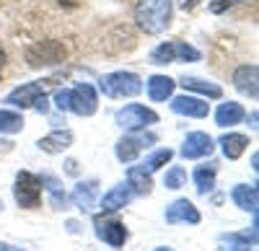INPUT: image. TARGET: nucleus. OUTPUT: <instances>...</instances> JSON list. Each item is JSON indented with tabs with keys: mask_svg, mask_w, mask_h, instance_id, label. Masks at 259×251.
Returning <instances> with one entry per match:
<instances>
[{
	"mask_svg": "<svg viewBox=\"0 0 259 251\" xmlns=\"http://www.w3.org/2000/svg\"><path fill=\"white\" fill-rule=\"evenodd\" d=\"M171 16H174V0H138L135 3V24L145 34L166 31Z\"/></svg>",
	"mask_w": 259,
	"mask_h": 251,
	"instance_id": "obj_1",
	"label": "nucleus"
},
{
	"mask_svg": "<svg viewBox=\"0 0 259 251\" xmlns=\"http://www.w3.org/2000/svg\"><path fill=\"white\" fill-rule=\"evenodd\" d=\"M99 86H101L104 96H109V98H130V96H138L143 91V80L135 73L119 70V73L104 75Z\"/></svg>",
	"mask_w": 259,
	"mask_h": 251,
	"instance_id": "obj_2",
	"label": "nucleus"
},
{
	"mask_svg": "<svg viewBox=\"0 0 259 251\" xmlns=\"http://www.w3.org/2000/svg\"><path fill=\"white\" fill-rule=\"evenodd\" d=\"M202 55L194 49L192 44H187V41H163V44H158L153 52L148 55V62L150 65H168V62L174 60H182V62H197Z\"/></svg>",
	"mask_w": 259,
	"mask_h": 251,
	"instance_id": "obj_3",
	"label": "nucleus"
},
{
	"mask_svg": "<svg viewBox=\"0 0 259 251\" xmlns=\"http://www.w3.org/2000/svg\"><path fill=\"white\" fill-rule=\"evenodd\" d=\"M13 197L21 207L34 210L41 202V181L31 171H18L16 174V186H13Z\"/></svg>",
	"mask_w": 259,
	"mask_h": 251,
	"instance_id": "obj_4",
	"label": "nucleus"
},
{
	"mask_svg": "<svg viewBox=\"0 0 259 251\" xmlns=\"http://www.w3.org/2000/svg\"><path fill=\"white\" fill-rule=\"evenodd\" d=\"M114 122L122 130H145V127L158 122V114L153 109L143 107V104H127L124 109H119L114 114Z\"/></svg>",
	"mask_w": 259,
	"mask_h": 251,
	"instance_id": "obj_5",
	"label": "nucleus"
},
{
	"mask_svg": "<svg viewBox=\"0 0 259 251\" xmlns=\"http://www.w3.org/2000/svg\"><path fill=\"white\" fill-rule=\"evenodd\" d=\"M26 60L31 68H50L65 60V47L60 41H39L26 49Z\"/></svg>",
	"mask_w": 259,
	"mask_h": 251,
	"instance_id": "obj_6",
	"label": "nucleus"
},
{
	"mask_svg": "<svg viewBox=\"0 0 259 251\" xmlns=\"http://www.w3.org/2000/svg\"><path fill=\"white\" fill-rule=\"evenodd\" d=\"M99 109V96L96 88L89 83H80V86L70 88V112L78 117H91Z\"/></svg>",
	"mask_w": 259,
	"mask_h": 251,
	"instance_id": "obj_7",
	"label": "nucleus"
},
{
	"mask_svg": "<svg viewBox=\"0 0 259 251\" xmlns=\"http://www.w3.org/2000/svg\"><path fill=\"white\" fill-rule=\"evenodd\" d=\"M163 218H166L168 225H177V223H192V225H197L200 223V210L189 199H177V202H171L166 207Z\"/></svg>",
	"mask_w": 259,
	"mask_h": 251,
	"instance_id": "obj_8",
	"label": "nucleus"
},
{
	"mask_svg": "<svg viewBox=\"0 0 259 251\" xmlns=\"http://www.w3.org/2000/svg\"><path fill=\"white\" fill-rule=\"evenodd\" d=\"M94 225H96V236H99V241L109 243V246H114V248L124 246V241H127V228H124L119 220H104V218H96Z\"/></svg>",
	"mask_w": 259,
	"mask_h": 251,
	"instance_id": "obj_9",
	"label": "nucleus"
},
{
	"mask_svg": "<svg viewBox=\"0 0 259 251\" xmlns=\"http://www.w3.org/2000/svg\"><path fill=\"white\" fill-rule=\"evenodd\" d=\"M212 148L215 145H212V137L207 132H192V135H187V140L182 145V158H187V161L205 158L212 153Z\"/></svg>",
	"mask_w": 259,
	"mask_h": 251,
	"instance_id": "obj_10",
	"label": "nucleus"
},
{
	"mask_svg": "<svg viewBox=\"0 0 259 251\" xmlns=\"http://www.w3.org/2000/svg\"><path fill=\"white\" fill-rule=\"evenodd\" d=\"M171 109L182 117H192V119H205L210 114V107L207 101L202 98H194V96H177L171 101Z\"/></svg>",
	"mask_w": 259,
	"mask_h": 251,
	"instance_id": "obj_11",
	"label": "nucleus"
},
{
	"mask_svg": "<svg viewBox=\"0 0 259 251\" xmlns=\"http://www.w3.org/2000/svg\"><path fill=\"white\" fill-rule=\"evenodd\" d=\"M256 83H259V68L256 65H241L233 73V86L249 98H256V93H259Z\"/></svg>",
	"mask_w": 259,
	"mask_h": 251,
	"instance_id": "obj_12",
	"label": "nucleus"
},
{
	"mask_svg": "<svg viewBox=\"0 0 259 251\" xmlns=\"http://www.w3.org/2000/svg\"><path fill=\"white\" fill-rule=\"evenodd\" d=\"M45 93L41 91V83H26V86H21V88H16V91H11L8 96H6V104H11V107H18V109H29V107H34L36 104V98Z\"/></svg>",
	"mask_w": 259,
	"mask_h": 251,
	"instance_id": "obj_13",
	"label": "nucleus"
},
{
	"mask_svg": "<svg viewBox=\"0 0 259 251\" xmlns=\"http://www.w3.org/2000/svg\"><path fill=\"white\" fill-rule=\"evenodd\" d=\"M256 243V223L251 228V233H223L218 238L221 251H249Z\"/></svg>",
	"mask_w": 259,
	"mask_h": 251,
	"instance_id": "obj_14",
	"label": "nucleus"
},
{
	"mask_svg": "<svg viewBox=\"0 0 259 251\" xmlns=\"http://www.w3.org/2000/svg\"><path fill=\"white\" fill-rule=\"evenodd\" d=\"M96 194H99V181L96 179H89V181L75 184L70 199H73V205L78 207V210H91L94 202H96Z\"/></svg>",
	"mask_w": 259,
	"mask_h": 251,
	"instance_id": "obj_15",
	"label": "nucleus"
},
{
	"mask_svg": "<svg viewBox=\"0 0 259 251\" xmlns=\"http://www.w3.org/2000/svg\"><path fill=\"white\" fill-rule=\"evenodd\" d=\"M130 199H133V189H130V184H117L114 189H109L101 197L99 207L104 213H114V210H119V207H124Z\"/></svg>",
	"mask_w": 259,
	"mask_h": 251,
	"instance_id": "obj_16",
	"label": "nucleus"
},
{
	"mask_svg": "<svg viewBox=\"0 0 259 251\" xmlns=\"http://www.w3.org/2000/svg\"><path fill=\"white\" fill-rule=\"evenodd\" d=\"M231 199L236 202V207H241V210H246V213H254V215H256V207H259V192H256V186H254V184H239V186H233Z\"/></svg>",
	"mask_w": 259,
	"mask_h": 251,
	"instance_id": "obj_17",
	"label": "nucleus"
},
{
	"mask_svg": "<svg viewBox=\"0 0 259 251\" xmlns=\"http://www.w3.org/2000/svg\"><path fill=\"white\" fill-rule=\"evenodd\" d=\"M70 145H73V132L70 130H55L47 137L39 140V148L45 150V153H50V156H57L62 150H68Z\"/></svg>",
	"mask_w": 259,
	"mask_h": 251,
	"instance_id": "obj_18",
	"label": "nucleus"
},
{
	"mask_svg": "<svg viewBox=\"0 0 259 251\" xmlns=\"http://www.w3.org/2000/svg\"><path fill=\"white\" fill-rule=\"evenodd\" d=\"M246 117L244 107L236 101H226L218 107V112H215V122H218V127H233V124H239L241 119Z\"/></svg>",
	"mask_w": 259,
	"mask_h": 251,
	"instance_id": "obj_19",
	"label": "nucleus"
},
{
	"mask_svg": "<svg viewBox=\"0 0 259 251\" xmlns=\"http://www.w3.org/2000/svg\"><path fill=\"white\" fill-rule=\"evenodd\" d=\"M143 145H145V140L143 137H133V135H124L119 142H117V148H114V153H117V158L122 161V163H133L140 153H143Z\"/></svg>",
	"mask_w": 259,
	"mask_h": 251,
	"instance_id": "obj_20",
	"label": "nucleus"
},
{
	"mask_svg": "<svg viewBox=\"0 0 259 251\" xmlns=\"http://www.w3.org/2000/svg\"><path fill=\"white\" fill-rule=\"evenodd\" d=\"M145 86H148V96L153 98V101H166L171 93H174L177 83L171 80L168 75H150Z\"/></svg>",
	"mask_w": 259,
	"mask_h": 251,
	"instance_id": "obj_21",
	"label": "nucleus"
},
{
	"mask_svg": "<svg viewBox=\"0 0 259 251\" xmlns=\"http://www.w3.org/2000/svg\"><path fill=\"white\" fill-rule=\"evenodd\" d=\"M221 145H223V156L228 161H236V158H241L244 150L249 148V137L246 135H236V132H228L221 137Z\"/></svg>",
	"mask_w": 259,
	"mask_h": 251,
	"instance_id": "obj_22",
	"label": "nucleus"
},
{
	"mask_svg": "<svg viewBox=\"0 0 259 251\" xmlns=\"http://www.w3.org/2000/svg\"><path fill=\"white\" fill-rule=\"evenodd\" d=\"M182 86L187 91H194V93H202L207 98H221L223 96V88L218 86V83H210V80H202V78H182Z\"/></svg>",
	"mask_w": 259,
	"mask_h": 251,
	"instance_id": "obj_23",
	"label": "nucleus"
},
{
	"mask_svg": "<svg viewBox=\"0 0 259 251\" xmlns=\"http://www.w3.org/2000/svg\"><path fill=\"white\" fill-rule=\"evenodd\" d=\"M215 176H218V169H215V163H205V166H197V169H194V186H197V192H200V194L212 192Z\"/></svg>",
	"mask_w": 259,
	"mask_h": 251,
	"instance_id": "obj_24",
	"label": "nucleus"
},
{
	"mask_svg": "<svg viewBox=\"0 0 259 251\" xmlns=\"http://www.w3.org/2000/svg\"><path fill=\"white\" fill-rule=\"evenodd\" d=\"M127 184H130V189L138 192V194H150V186H153L150 174L143 169V166H133V169H127Z\"/></svg>",
	"mask_w": 259,
	"mask_h": 251,
	"instance_id": "obj_25",
	"label": "nucleus"
},
{
	"mask_svg": "<svg viewBox=\"0 0 259 251\" xmlns=\"http://www.w3.org/2000/svg\"><path fill=\"white\" fill-rule=\"evenodd\" d=\"M24 130V117L11 112V109H0V132L3 135H13Z\"/></svg>",
	"mask_w": 259,
	"mask_h": 251,
	"instance_id": "obj_26",
	"label": "nucleus"
},
{
	"mask_svg": "<svg viewBox=\"0 0 259 251\" xmlns=\"http://www.w3.org/2000/svg\"><path fill=\"white\" fill-rule=\"evenodd\" d=\"M39 181H41V186H45V189L50 192V197H52V205H55V207H65V192H62L60 181H57L55 176H50V174L39 176Z\"/></svg>",
	"mask_w": 259,
	"mask_h": 251,
	"instance_id": "obj_27",
	"label": "nucleus"
},
{
	"mask_svg": "<svg viewBox=\"0 0 259 251\" xmlns=\"http://www.w3.org/2000/svg\"><path fill=\"white\" fill-rule=\"evenodd\" d=\"M184 181H187V171L182 169V166H171V169L166 171V176H163L166 189H182Z\"/></svg>",
	"mask_w": 259,
	"mask_h": 251,
	"instance_id": "obj_28",
	"label": "nucleus"
},
{
	"mask_svg": "<svg viewBox=\"0 0 259 251\" xmlns=\"http://www.w3.org/2000/svg\"><path fill=\"white\" fill-rule=\"evenodd\" d=\"M171 156H174V153H171L168 148H161V150H156L153 156H150L145 163H143V169L150 174V171H158L161 169V166H166L168 161H171Z\"/></svg>",
	"mask_w": 259,
	"mask_h": 251,
	"instance_id": "obj_29",
	"label": "nucleus"
},
{
	"mask_svg": "<svg viewBox=\"0 0 259 251\" xmlns=\"http://www.w3.org/2000/svg\"><path fill=\"white\" fill-rule=\"evenodd\" d=\"M55 107H57L60 112H68V109H70V88H60V91L55 93Z\"/></svg>",
	"mask_w": 259,
	"mask_h": 251,
	"instance_id": "obj_30",
	"label": "nucleus"
},
{
	"mask_svg": "<svg viewBox=\"0 0 259 251\" xmlns=\"http://www.w3.org/2000/svg\"><path fill=\"white\" fill-rule=\"evenodd\" d=\"M233 3H239V0H212V3H210V11H212V13H223V11L231 8Z\"/></svg>",
	"mask_w": 259,
	"mask_h": 251,
	"instance_id": "obj_31",
	"label": "nucleus"
},
{
	"mask_svg": "<svg viewBox=\"0 0 259 251\" xmlns=\"http://www.w3.org/2000/svg\"><path fill=\"white\" fill-rule=\"evenodd\" d=\"M34 109H36V112H41V114H47V112H50V107H47V96H45V93H41V96L36 98Z\"/></svg>",
	"mask_w": 259,
	"mask_h": 251,
	"instance_id": "obj_32",
	"label": "nucleus"
},
{
	"mask_svg": "<svg viewBox=\"0 0 259 251\" xmlns=\"http://www.w3.org/2000/svg\"><path fill=\"white\" fill-rule=\"evenodd\" d=\"M0 251H26V248H16L11 243H0Z\"/></svg>",
	"mask_w": 259,
	"mask_h": 251,
	"instance_id": "obj_33",
	"label": "nucleus"
},
{
	"mask_svg": "<svg viewBox=\"0 0 259 251\" xmlns=\"http://www.w3.org/2000/svg\"><path fill=\"white\" fill-rule=\"evenodd\" d=\"M3 68H6V49L0 47V70H3Z\"/></svg>",
	"mask_w": 259,
	"mask_h": 251,
	"instance_id": "obj_34",
	"label": "nucleus"
},
{
	"mask_svg": "<svg viewBox=\"0 0 259 251\" xmlns=\"http://www.w3.org/2000/svg\"><path fill=\"white\" fill-rule=\"evenodd\" d=\"M182 6L184 8H194V6H197V0H182Z\"/></svg>",
	"mask_w": 259,
	"mask_h": 251,
	"instance_id": "obj_35",
	"label": "nucleus"
},
{
	"mask_svg": "<svg viewBox=\"0 0 259 251\" xmlns=\"http://www.w3.org/2000/svg\"><path fill=\"white\" fill-rule=\"evenodd\" d=\"M156 251H174V248H168V246H161V248H156Z\"/></svg>",
	"mask_w": 259,
	"mask_h": 251,
	"instance_id": "obj_36",
	"label": "nucleus"
},
{
	"mask_svg": "<svg viewBox=\"0 0 259 251\" xmlns=\"http://www.w3.org/2000/svg\"><path fill=\"white\" fill-rule=\"evenodd\" d=\"M0 210H3V202H0Z\"/></svg>",
	"mask_w": 259,
	"mask_h": 251,
	"instance_id": "obj_37",
	"label": "nucleus"
}]
</instances>
